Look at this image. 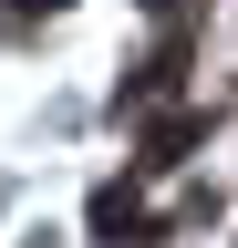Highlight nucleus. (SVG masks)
<instances>
[{
    "label": "nucleus",
    "instance_id": "obj_1",
    "mask_svg": "<svg viewBox=\"0 0 238 248\" xmlns=\"http://www.w3.org/2000/svg\"><path fill=\"white\" fill-rule=\"evenodd\" d=\"M21 11H42V0H21Z\"/></svg>",
    "mask_w": 238,
    "mask_h": 248
}]
</instances>
